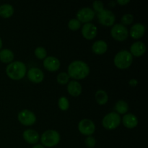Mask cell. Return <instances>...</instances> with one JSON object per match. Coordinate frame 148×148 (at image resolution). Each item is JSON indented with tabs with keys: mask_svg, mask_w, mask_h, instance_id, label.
<instances>
[{
	"mask_svg": "<svg viewBox=\"0 0 148 148\" xmlns=\"http://www.w3.org/2000/svg\"><path fill=\"white\" fill-rule=\"evenodd\" d=\"M66 90H67V92H69L70 95L73 97H77L82 93V85L79 82L72 80L68 82Z\"/></svg>",
	"mask_w": 148,
	"mask_h": 148,
	"instance_id": "cell-16",
	"label": "cell"
},
{
	"mask_svg": "<svg viewBox=\"0 0 148 148\" xmlns=\"http://www.w3.org/2000/svg\"><path fill=\"white\" fill-rule=\"evenodd\" d=\"M95 98L96 102L99 105L103 106L106 104L108 101V95L105 90H99L97 91L95 94Z\"/></svg>",
	"mask_w": 148,
	"mask_h": 148,
	"instance_id": "cell-22",
	"label": "cell"
},
{
	"mask_svg": "<svg viewBox=\"0 0 148 148\" xmlns=\"http://www.w3.org/2000/svg\"><path fill=\"white\" fill-rule=\"evenodd\" d=\"M121 21L123 25H131L133 23V21H134V17L131 14H126L122 16Z\"/></svg>",
	"mask_w": 148,
	"mask_h": 148,
	"instance_id": "cell-28",
	"label": "cell"
},
{
	"mask_svg": "<svg viewBox=\"0 0 148 148\" xmlns=\"http://www.w3.org/2000/svg\"><path fill=\"white\" fill-rule=\"evenodd\" d=\"M85 144L88 148H93L96 144V140L92 136H88L85 140Z\"/></svg>",
	"mask_w": 148,
	"mask_h": 148,
	"instance_id": "cell-30",
	"label": "cell"
},
{
	"mask_svg": "<svg viewBox=\"0 0 148 148\" xmlns=\"http://www.w3.org/2000/svg\"><path fill=\"white\" fill-rule=\"evenodd\" d=\"M43 66L46 70L49 72H56L59 69L61 66L60 61L55 56H46V59H43Z\"/></svg>",
	"mask_w": 148,
	"mask_h": 148,
	"instance_id": "cell-11",
	"label": "cell"
},
{
	"mask_svg": "<svg viewBox=\"0 0 148 148\" xmlns=\"http://www.w3.org/2000/svg\"><path fill=\"white\" fill-rule=\"evenodd\" d=\"M32 148H44L42 145H40V144H36L34 146H33V147Z\"/></svg>",
	"mask_w": 148,
	"mask_h": 148,
	"instance_id": "cell-32",
	"label": "cell"
},
{
	"mask_svg": "<svg viewBox=\"0 0 148 148\" xmlns=\"http://www.w3.org/2000/svg\"><path fill=\"white\" fill-rule=\"evenodd\" d=\"M78 130L83 135L91 136L95 131V124L90 119H84L78 124Z\"/></svg>",
	"mask_w": 148,
	"mask_h": 148,
	"instance_id": "cell-8",
	"label": "cell"
},
{
	"mask_svg": "<svg viewBox=\"0 0 148 148\" xmlns=\"http://www.w3.org/2000/svg\"><path fill=\"white\" fill-rule=\"evenodd\" d=\"M23 139L26 143L31 145H36L38 142L40 137L38 133L33 130H27L23 132Z\"/></svg>",
	"mask_w": 148,
	"mask_h": 148,
	"instance_id": "cell-17",
	"label": "cell"
},
{
	"mask_svg": "<svg viewBox=\"0 0 148 148\" xmlns=\"http://www.w3.org/2000/svg\"><path fill=\"white\" fill-rule=\"evenodd\" d=\"M133 62V56L127 50L120 51L116 54L114 59V65L119 69H126L130 67Z\"/></svg>",
	"mask_w": 148,
	"mask_h": 148,
	"instance_id": "cell-3",
	"label": "cell"
},
{
	"mask_svg": "<svg viewBox=\"0 0 148 148\" xmlns=\"http://www.w3.org/2000/svg\"><path fill=\"white\" fill-rule=\"evenodd\" d=\"M14 7L9 4H4L0 6V17L2 18H10L14 14Z\"/></svg>",
	"mask_w": 148,
	"mask_h": 148,
	"instance_id": "cell-21",
	"label": "cell"
},
{
	"mask_svg": "<svg viewBox=\"0 0 148 148\" xmlns=\"http://www.w3.org/2000/svg\"><path fill=\"white\" fill-rule=\"evenodd\" d=\"M2 45H3V43H2V40H1V38H0V50H1V47H2Z\"/></svg>",
	"mask_w": 148,
	"mask_h": 148,
	"instance_id": "cell-34",
	"label": "cell"
},
{
	"mask_svg": "<svg viewBox=\"0 0 148 148\" xmlns=\"http://www.w3.org/2000/svg\"><path fill=\"white\" fill-rule=\"evenodd\" d=\"M81 27V23L77 19H72L68 23V27L69 30H72V31H76V30H79Z\"/></svg>",
	"mask_w": 148,
	"mask_h": 148,
	"instance_id": "cell-27",
	"label": "cell"
},
{
	"mask_svg": "<svg viewBox=\"0 0 148 148\" xmlns=\"http://www.w3.org/2000/svg\"><path fill=\"white\" fill-rule=\"evenodd\" d=\"M146 51V46L142 41H137L132 43L130 47V53L136 57H140L145 54Z\"/></svg>",
	"mask_w": 148,
	"mask_h": 148,
	"instance_id": "cell-15",
	"label": "cell"
},
{
	"mask_svg": "<svg viewBox=\"0 0 148 148\" xmlns=\"http://www.w3.org/2000/svg\"><path fill=\"white\" fill-rule=\"evenodd\" d=\"M14 55L12 51L8 49H4L0 51V61L4 64H10L12 62Z\"/></svg>",
	"mask_w": 148,
	"mask_h": 148,
	"instance_id": "cell-20",
	"label": "cell"
},
{
	"mask_svg": "<svg viewBox=\"0 0 148 148\" xmlns=\"http://www.w3.org/2000/svg\"><path fill=\"white\" fill-rule=\"evenodd\" d=\"M122 123L127 129H134L138 124V119L134 114H127L123 116Z\"/></svg>",
	"mask_w": 148,
	"mask_h": 148,
	"instance_id": "cell-18",
	"label": "cell"
},
{
	"mask_svg": "<svg viewBox=\"0 0 148 148\" xmlns=\"http://www.w3.org/2000/svg\"><path fill=\"white\" fill-rule=\"evenodd\" d=\"M95 16V13L93 10L90 7H84L80 9L77 13V20L82 23H89L92 21Z\"/></svg>",
	"mask_w": 148,
	"mask_h": 148,
	"instance_id": "cell-10",
	"label": "cell"
},
{
	"mask_svg": "<svg viewBox=\"0 0 148 148\" xmlns=\"http://www.w3.org/2000/svg\"><path fill=\"white\" fill-rule=\"evenodd\" d=\"M34 53L36 58L40 59V60H43L44 59H46V56H47V51H46V49L43 47H40V46L37 47L35 49Z\"/></svg>",
	"mask_w": 148,
	"mask_h": 148,
	"instance_id": "cell-26",
	"label": "cell"
},
{
	"mask_svg": "<svg viewBox=\"0 0 148 148\" xmlns=\"http://www.w3.org/2000/svg\"><path fill=\"white\" fill-rule=\"evenodd\" d=\"M97 17H98V22L102 25L109 27V26L114 25V23H115V14L111 10L104 9L101 12L98 13Z\"/></svg>",
	"mask_w": 148,
	"mask_h": 148,
	"instance_id": "cell-7",
	"label": "cell"
},
{
	"mask_svg": "<svg viewBox=\"0 0 148 148\" xmlns=\"http://www.w3.org/2000/svg\"><path fill=\"white\" fill-rule=\"evenodd\" d=\"M60 138V134L57 131L49 130L43 133L40 137V141L43 147H53L59 144Z\"/></svg>",
	"mask_w": 148,
	"mask_h": 148,
	"instance_id": "cell-4",
	"label": "cell"
},
{
	"mask_svg": "<svg viewBox=\"0 0 148 148\" xmlns=\"http://www.w3.org/2000/svg\"><path fill=\"white\" fill-rule=\"evenodd\" d=\"M68 75L74 79H82L89 75L90 67L85 62L77 60L71 62L68 66Z\"/></svg>",
	"mask_w": 148,
	"mask_h": 148,
	"instance_id": "cell-1",
	"label": "cell"
},
{
	"mask_svg": "<svg viewBox=\"0 0 148 148\" xmlns=\"http://www.w3.org/2000/svg\"><path fill=\"white\" fill-rule=\"evenodd\" d=\"M27 76L29 80L33 83H40L44 79V74L43 71L37 67L30 68L27 71Z\"/></svg>",
	"mask_w": 148,
	"mask_h": 148,
	"instance_id": "cell-12",
	"label": "cell"
},
{
	"mask_svg": "<svg viewBox=\"0 0 148 148\" xmlns=\"http://www.w3.org/2000/svg\"><path fill=\"white\" fill-rule=\"evenodd\" d=\"M114 109L116 111V113H117L119 115V114H125L129 110V105L126 101L120 100L116 103Z\"/></svg>",
	"mask_w": 148,
	"mask_h": 148,
	"instance_id": "cell-23",
	"label": "cell"
},
{
	"mask_svg": "<svg viewBox=\"0 0 148 148\" xmlns=\"http://www.w3.org/2000/svg\"><path fill=\"white\" fill-rule=\"evenodd\" d=\"M108 50V44L102 40L94 42L92 46V51L94 53L98 55H103Z\"/></svg>",
	"mask_w": 148,
	"mask_h": 148,
	"instance_id": "cell-19",
	"label": "cell"
},
{
	"mask_svg": "<svg viewBox=\"0 0 148 148\" xmlns=\"http://www.w3.org/2000/svg\"><path fill=\"white\" fill-rule=\"evenodd\" d=\"M146 28L144 25L141 23H136L132 26L130 31V35L133 39H140L145 35Z\"/></svg>",
	"mask_w": 148,
	"mask_h": 148,
	"instance_id": "cell-14",
	"label": "cell"
},
{
	"mask_svg": "<svg viewBox=\"0 0 148 148\" xmlns=\"http://www.w3.org/2000/svg\"><path fill=\"white\" fill-rule=\"evenodd\" d=\"M7 75L13 80H20L25 77L27 73V67L23 62L15 61L9 64L6 67Z\"/></svg>",
	"mask_w": 148,
	"mask_h": 148,
	"instance_id": "cell-2",
	"label": "cell"
},
{
	"mask_svg": "<svg viewBox=\"0 0 148 148\" xmlns=\"http://www.w3.org/2000/svg\"><path fill=\"white\" fill-rule=\"evenodd\" d=\"M130 1H129V0H117L116 1V3L118 4H119V5L121 6H124L126 5V4H129Z\"/></svg>",
	"mask_w": 148,
	"mask_h": 148,
	"instance_id": "cell-31",
	"label": "cell"
},
{
	"mask_svg": "<svg viewBox=\"0 0 148 148\" xmlns=\"http://www.w3.org/2000/svg\"><path fill=\"white\" fill-rule=\"evenodd\" d=\"M121 124V117L117 113L110 112L103 117L102 125L106 130H114Z\"/></svg>",
	"mask_w": 148,
	"mask_h": 148,
	"instance_id": "cell-5",
	"label": "cell"
},
{
	"mask_svg": "<svg viewBox=\"0 0 148 148\" xmlns=\"http://www.w3.org/2000/svg\"><path fill=\"white\" fill-rule=\"evenodd\" d=\"M69 76L66 72H61L56 77V80L60 85H66L69 82Z\"/></svg>",
	"mask_w": 148,
	"mask_h": 148,
	"instance_id": "cell-25",
	"label": "cell"
},
{
	"mask_svg": "<svg viewBox=\"0 0 148 148\" xmlns=\"http://www.w3.org/2000/svg\"><path fill=\"white\" fill-rule=\"evenodd\" d=\"M98 33L97 27L92 23L84 24L82 28V35L87 40H92L95 38Z\"/></svg>",
	"mask_w": 148,
	"mask_h": 148,
	"instance_id": "cell-13",
	"label": "cell"
},
{
	"mask_svg": "<svg viewBox=\"0 0 148 148\" xmlns=\"http://www.w3.org/2000/svg\"><path fill=\"white\" fill-rule=\"evenodd\" d=\"M111 36L117 41H124L129 36V32L127 27L122 24H115L111 30Z\"/></svg>",
	"mask_w": 148,
	"mask_h": 148,
	"instance_id": "cell-6",
	"label": "cell"
},
{
	"mask_svg": "<svg viewBox=\"0 0 148 148\" xmlns=\"http://www.w3.org/2000/svg\"><path fill=\"white\" fill-rule=\"evenodd\" d=\"M116 2H115V1H111V2L109 3V5L111 6V7H115V4H116Z\"/></svg>",
	"mask_w": 148,
	"mask_h": 148,
	"instance_id": "cell-33",
	"label": "cell"
},
{
	"mask_svg": "<svg viewBox=\"0 0 148 148\" xmlns=\"http://www.w3.org/2000/svg\"><path fill=\"white\" fill-rule=\"evenodd\" d=\"M92 7H93L92 10L95 12V13H99L104 10L103 3L101 1H95L92 3Z\"/></svg>",
	"mask_w": 148,
	"mask_h": 148,
	"instance_id": "cell-29",
	"label": "cell"
},
{
	"mask_svg": "<svg viewBox=\"0 0 148 148\" xmlns=\"http://www.w3.org/2000/svg\"><path fill=\"white\" fill-rule=\"evenodd\" d=\"M17 119L20 124L25 126H32L36 121V116L34 113L27 109L20 111L17 116Z\"/></svg>",
	"mask_w": 148,
	"mask_h": 148,
	"instance_id": "cell-9",
	"label": "cell"
},
{
	"mask_svg": "<svg viewBox=\"0 0 148 148\" xmlns=\"http://www.w3.org/2000/svg\"><path fill=\"white\" fill-rule=\"evenodd\" d=\"M58 106L60 110L63 111H66L69 109V103L67 98L64 96H62L59 98V101H58Z\"/></svg>",
	"mask_w": 148,
	"mask_h": 148,
	"instance_id": "cell-24",
	"label": "cell"
}]
</instances>
